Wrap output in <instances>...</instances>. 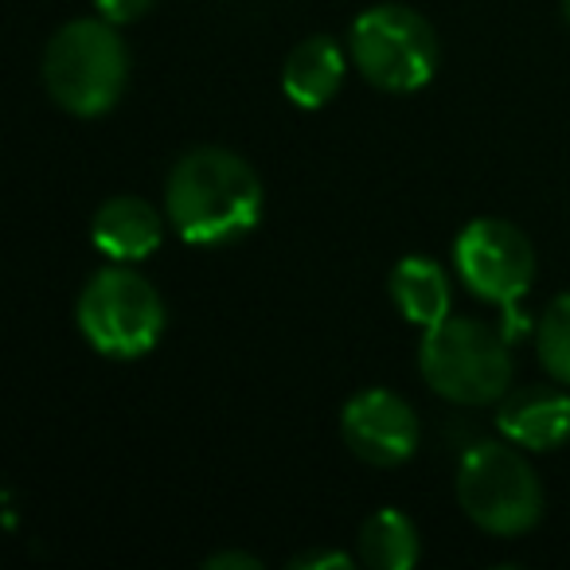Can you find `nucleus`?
I'll use <instances>...</instances> for the list:
<instances>
[{
  "label": "nucleus",
  "instance_id": "14",
  "mask_svg": "<svg viewBox=\"0 0 570 570\" xmlns=\"http://www.w3.org/2000/svg\"><path fill=\"white\" fill-rule=\"evenodd\" d=\"M535 352L543 372L570 387V294H559L535 321Z\"/></svg>",
  "mask_w": 570,
  "mask_h": 570
},
{
  "label": "nucleus",
  "instance_id": "9",
  "mask_svg": "<svg viewBox=\"0 0 570 570\" xmlns=\"http://www.w3.org/2000/svg\"><path fill=\"white\" fill-rule=\"evenodd\" d=\"M497 426L504 442H515L520 450H559L562 442H570V395L547 383L508 391L497 406Z\"/></svg>",
  "mask_w": 570,
  "mask_h": 570
},
{
  "label": "nucleus",
  "instance_id": "16",
  "mask_svg": "<svg viewBox=\"0 0 570 570\" xmlns=\"http://www.w3.org/2000/svg\"><path fill=\"white\" fill-rule=\"evenodd\" d=\"M352 559L344 551H305L289 562V570H348Z\"/></svg>",
  "mask_w": 570,
  "mask_h": 570
},
{
  "label": "nucleus",
  "instance_id": "12",
  "mask_svg": "<svg viewBox=\"0 0 570 570\" xmlns=\"http://www.w3.org/2000/svg\"><path fill=\"white\" fill-rule=\"evenodd\" d=\"M387 294L395 302L399 317L419 328H430L450 317V277L426 254H406L395 262L387 277Z\"/></svg>",
  "mask_w": 570,
  "mask_h": 570
},
{
  "label": "nucleus",
  "instance_id": "4",
  "mask_svg": "<svg viewBox=\"0 0 570 570\" xmlns=\"http://www.w3.org/2000/svg\"><path fill=\"white\" fill-rule=\"evenodd\" d=\"M79 333L106 360H141L165 336V302L157 285L129 262H114L87 277L75 305Z\"/></svg>",
  "mask_w": 570,
  "mask_h": 570
},
{
  "label": "nucleus",
  "instance_id": "3",
  "mask_svg": "<svg viewBox=\"0 0 570 570\" xmlns=\"http://www.w3.org/2000/svg\"><path fill=\"white\" fill-rule=\"evenodd\" d=\"M419 372L442 399L458 406L500 403L512 387L508 336L469 317H445L422 328Z\"/></svg>",
  "mask_w": 570,
  "mask_h": 570
},
{
  "label": "nucleus",
  "instance_id": "11",
  "mask_svg": "<svg viewBox=\"0 0 570 570\" xmlns=\"http://www.w3.org/2000/svg\"><path fill=\"white\" fill-rule=\"evenodd\" d=\"M344 71L348 59L344 48L333 36H305L282 67V90L285 98L302 110H321L336 98V90L344 87Z\"/></svg>",
  "mask_w": 570,
  "mask_h": 570
},
{
  "label": "nucleus",
  "instance_id": "6",
  "mask_svg": "<svg viewBox=\"0 0 570 570\" xmlns=\"http://www.w3.org/2000/svg\"><path fill=\"white\" fill-rule=\"evenodd\" d=\"M348 59L372 87L387 95L422 90L438 71V32L406 4H372L352 20Z\"/></svg>",
  "mask_w": 570,
  "mask_h": 570
},
{
  "label": "nucleus",
  "instance_id": "8",
  "mask_svg": "<svg viewBox=\"0 0 570 570\" xmlns=\"http://www.w3.org/2000/svg\"><path fill=\"white\" fill-rule=\"evenodd\" d=\"M344 445L356 453L364 465L395 469L414 458L419 450V414L411 411L403 395L387 387H367L344 403L341 411Z\"/></svg>",
  "mask_w": 570,
  "mask_h": 570
},
{
  "label": "nucleus",
  "instance_id": "5",
  "mask_svg": "<svg viewBox=\"0 0 570 570\" xmlns=\"http://www.w3.org/2000/svg\"><path fill=\"white\" fill-rule=\"evenodd\" d=\"M458 504L489 535H523L543 515V484L515 442H473L458 461Z\"/></svg>",
  "mask_w": 570,
  "mask_h": 570
},
{
  "label": "nucleus",
  "instance_id": "10",
  "mask_svg": "<svg viewBox=\"0 0 570 570\" xmlns=\"http://www.w3.org/2000/svg\"><path fill=\"white\" fill-rule=\"evenodd\" d=\"M165 238V219L141 196H110L90 219V243L110 262H141Z\"/></svg>",
  "mask_w": 570,
  "mask_h": 570
},
{
  "label": "nucleus",
  "instance_id": "2",
  "mask_svg": "<svg viewBox=\"0 0 570 570\" xmlns=\"http://www.w3.org/2000/svg\"><path fill=\"white\" fill-rule=\"evenodd\" d=\"M126 82L129 51L110 20H71L48 40L43 87L59 110L75 118H102L126 95Z\"/></svg>",
  "mask_w": 570,
  "mask_h": 570
},
{
  "label": "nucleus",
  "instance_id": "18",
  "mask_svg": "<svg viewBox=\"0 0 570 570\" xmlns=\"http://www.w3.org/2000/svg\"><path fill=\"white\" fill-rule=\"evenodd\" d=\"M562 20H567V28H570V0H562Z\"/></svg>",
  "mask_w": 570,
  "mask_h": 570
},
{
  "label": "nucleus",
  "instance_id": "15",
  "mask_svg": "<svg viewBox=\"0 0 570 570\" xmlns=\"http://www.w3.org/2000/svg\"><path fill=\"white\" fill-rule=\"evenodd\" d=\"M157 0H95V12L102 20H110V24H134V20H141L145 12L153 9Z\"/></svg>",
  "mask_w": 570,
  "mask_h": 570
},
{
  "label": "nucleus",
  "instance_id": "1",
  "mask_svg": "<svg viewBox=\"0 0 570 570\" xmlns=\"http://www.w3.org/2000/svg\"><path fill=\"white\" fill-rule=\"evenodd\" d=\"M266 191L238 153L219 145L188 149L165 184V215L191 246H227L262 223Z\"/></svg>",
  "mask_w": 570,
  "mask_h": 570
},
{
  "label": "nucleus",
  "instance_id": "13",
  "mask_svg": "<svg viewBox=\"0 0 570 570\" xmlns=\"http://www.w3.org/2000/svg\"><path fill=\"white\" fill-rule=\"evenodd\" d=\"M360 562L372 570H411L422 559V539L411 515L399 508H380L360 528Z\"/></svg>",
  "mask_w": 570,
  "mask_h": 570
},
{
  "label": "nucleus",
  "instance_id": "17",
  "mask_svg": "<svg viewBox=\"0 0 570 570\" xmlns=\"http://www.w3.org/2000/svg\"><path fill=\"white\" fill-rule=\"evenodd\" d=\"M204 567L207 570H262V559H254V554H246V551H219V554H212Z\"/></svg>",
  "mask_w": 570,
  "mask_h": 570
},
{
  "label": "nucleus",
  "instance_id": "7",
  "mask_svg": "<svg viewBox=\"0 0 570 570\" xmlns=\"http://www.w3.org/2000/svg\"><path fill=\"white\" fill-rule=\"evenodd\" d=\"M453 266H458L461 282L469 285V294L497 305L508 317L504 321L508 341L528 333L531 325H523L515 305H520V297L535 282V246H531V238L515 223L492 219V215L465 223L458 243H453Z\"/></svg>",
  "mask_w": 570,
  "mask_h": 570
}]
</instances>
